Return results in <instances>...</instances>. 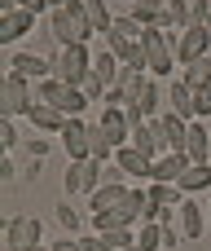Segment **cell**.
I'll use <instances>...</instances> for the list:
<instances>
[{
  "label": "cell",
  "mask_w": 211,
  "mask_h": 251,
  "mask_svg": "<svg viewBox=\"0 0 211 251\" xmlns=\"http://www.w3.org/2000/svg\"><path fill=\"white\" fill-rule=\"evenodd\" d=\"M44 26H48V35H53V44H57V49H66V44H88V40L97 35V31L88 26V18H84V4H70V9H48Z\"/></svg>",
  "instance_id": "obj_1"
},
{
  "label": "cell",
  "mask_w": 211,
  "mask_h": 251,
  "mask_svg": "<svg viewBox=\"0 0 211 251\" xmlns=\"http://www.w3.org/2000/svg\"><path fill=\"white\" fill-rule=\"evenodd\" d=\"M176 40L181 35H163L159 26H145L141 31V53H145V71L154 79H176L172 66H176Z\"/></svg>",
  "instance_id": "obj_2"
},
{
  "label": "cell",
  "mask_w": 211,
  "mask_h": 251,
  "mask_svg": "<svg viewBox=\"0 0 211 251\" xmlns=\"http://www.w3.org/2000/svg\"><path fill=\"white\" fill-rule=\"evenodd\" d=\"M31 106H35V84L4 71V79H0V119H26Z\"/></svg>",
  "instance_id": "obj_3"
},
{
  "label": "cell",
  "mask_w": 211,
  "mask_h": 251,
  "mask_svg": "<svg viewBox=\"0 0 211 251\" xmlns=\"http://www.w3.org/2000/svg\"><path fill=\"white\" fill-rule=\"evenodd\" d=\"M35 101H44V106L62 110L66 119H75V115H84V110L93 106L79 88H70V84H62V79H40V84H35Z\"/></svg>",
  "instance_id": "obj_4"
},
{
  "label": "cell",
  "mask_w": 211,
  "mask_h": 251,
  "mask_svg": "<svg viewBox=\"0 0 211 251\" xmlns=\"http://www.w3.org/2000/svg\"><path fill=\"white\" fill-rule=\"evenodd\" d=\"M88 71H93V53H88V44H66V49L53 53V79L79 88V84L88 79Z\"/></svg>",
  "instance_id": "obj_5"
},
{
  "label": "cell",
  "mask_w": 211,
  "mask_h": 251,
  "mask_svg": "<svg viewBox=\"0 0 211 251\" xmlns=\"http://www.w3.org/2000/svg\"><path fill=\"white\" fill-rule=\"evenodd\" d=\"M101 168H106V163H93V159H84V163H66V168H62V199H88V194L106 181Z\"/></svg>",
  "instance_id": "obj_6"
},
{
  "label": "cell",
  "mask_w": 211,
  "mask_h": 251,
  "mask_svg": "<svg viewBox=\"0 0 211 251\" xmlns=\"http://www.w3.org/2000/svg\"><path fill=\"white\" fill-rule=\"evenodd\" d=\"M0 234H4V251H35L44 243V225L35 216H9Z\"/></svg>",
  "instance_id": "obj_7"
},
{
  "label": "cell",
  "mask_w": 211,
  "mask_h": 251,
  "mask_svg": "<svg viewBox=\"0 0 211 251\" xmlns=\"http://www.w3.org/2000/svg\"><path fill=\"white\" fill-rule=\"evenodd\" d=\"M4 71H13V75L40 84V79H53V57H40V53L22 49V53H9V57H4Z\"/></svg>",
  "instance_id": "obj_8"
},
{
  "label": "cell",
  "mask_w": 211,
  "mask_h": 251,
  "mask_svg": "<svg viewBox=\"0 0 211 251\" xmlns=\"http://www.w3.org/2000/svg\"><path fill=\"white\" fill-rule=\"evenodd\" d=\"M97 132H101L115 150H123V146L132 141V124H128L123 106H101V110H97Z\"/></svg>",
  "instance_id": "obj_9"
},
{
  "label": "cell",
  "mask_w": 211,
  "mask_h": 251,
  "mask_svg": "<svg viewBox=\"0 0 211 251\" xmlns=\"http://www.w3.org/2000/svg\"><path fill=\"white\" fill-rule=\"evenodd\" d=\"M88 137H93V124L84 115L66 119V128H62V154H66V163H84L88 159Z\"/></svg>",
  "instance_id": "obj_10"
},
{
  "label": "cell",
  "mask_w": 211,
  "mask_h": 251,
  "mask_svg": "<svg viewBox=\"0 0 211 251\" xmlns=\"http://www.w3.org/2000/svg\"><path fill=\"white\" fill-rule=\"evenodd\" d=\"M211 53V40H207V26H185L181 31V40H176V66L185 71V66H194L198 57H207Z\"/></svg>",
  "instance_id": "obj_11"
},
{
  "label": "cell",
  "mask_w": 211,
  "mask_h": 251,
  "mask_svg": "<svg viewBox=\"0 0 211 251\" xmlns=\"http://www.w3.org/2000/svg\"><path fill=\"white\" fill-rule=\"evenodd\" d=\"M128 199H132V185H123V181H106V185H97V190L88 194V216L115 212V207H123Z\"/></svg>",
  "instance_id": "obj_12"
},
{
  "label": "cell",
  "mask_w": 211,
  "mask_h": 251,
  "mask_svg": "<svg viewBox=\"0 0 211 251\" xmlns=\"http://www.w3.org/2000/svg\"><path fill=\"white\" fill-rule=\"evenodd\" d=\"M167 110H172V115H181L185 124H194V119H198V93H194L181 75H176V79H167Z\"/></svg>",
  "instance_id": "obj_13"
},
{
  "label": "cell",
  "mask_w": 211,
  "mask_h": 251,
  "mask_svg": "<svg viewBox=\"0 0 211 251\" xmlns=\"http://www.w3.org/2000/svg\"><path fill=\"white\" fill-rule=\"evenodd\" d=\"M176 229H181V243H198V238H203V229H207V212H203L198 199H185V203L176 207Z\"/></svg>",
  "instance_id": "obj_14"
},
{
  "label": "cell",
  "mask_w": 211,
  "mask_h": 251,
  "mask_svg": "<svg viewBox=\"0 0 211 251\" xmlns=\"http://www.w3.org/2000/svg\"><path fill=\"white\" fill-rule=\"evenodd\" d=\"M154 128H159V137H163V146H167V154H185V137H189V124H185L181 115H172V110H163V115L154 119Z\"/></svg>",
  "instance_id": "obj_15"
},
{
  "label": "cell",
  "mask_w": 211,
  "mask_h": 251,
  "mask_svg": "<svg viewBox=\"0 0 211 251\" xmlns=\"http://www.w3.org/2000/svg\"><path fill=\"white\" fill-rule=\"evenodd\" d=\"M35 22H40V18L26 13V9H9V13H0V44H18L22 35H31Z\"/></svg>",
  "instance_id": "obj_16"
},
{
  "label": "cell",
  "mask_w": 211,
  "mask_h": 251,
  "mask_svg": "<svg viewBox=\"0 0 211 251\" xmlns=\"http://www.w3.org/2000/svg\"><path fill=\"white\" fill-rule=\"evenodd\" d=\"M115 168H119L123 176H132L137 185H141V181L150 185V168H154V159H145L141 150H132V146H123V150H115Z\"/></svg>",
  "instance_id": "obj_17"
},
{
  "label": "cell",
  "mask_w": 211,
  "mask_h": 251,
  "mask_svg": "<svg viewBox=\"0 0 211 251\" xmlns=\"http://www.w3.org/2000/svg\"><path fill=\"white\" fill-rule=\"evenodd\" d=\"M26 124H31V132H35V137H48V132H57V137H62L66 115H62V110H53V106H44V101H35V106H31V115H26Z\"/></svg>",
  "instance_id": "obj_18"
},
{
  "label": "cell",
  "mask_w": 211,
  "mask_h": 251,
  "mask_svg": "<svg viewBox=\"0 0 211 251\" xmlns=\"http://www.w3.org/2000/svg\"><path fill=\"white\" fill-rule=\"evenodd\" d=\"M128 146H132V150H141L145 159H163V154H167V146H163V137H159L154 119L137 124V128H132V141H128Z\"/></svg>",
  "instance_id": "obj_19"
},
{
  "label": "cell",
  "mask_w": 211,
  "mask_h": 251,
  "mask_svg": "<svg viewBox=\"0 0 211 251\" xmlns=\"http://www.w3.org/2000/svg\"><path fill=\"white\" fill-rule=\"evenodd\" d=\"M207 154H211V128H207V119H194L189 137H185V159L189 163H207Z\"/></svg>",
  "instance_id": "obj_20"
},
{
  "label": "cell",
  "mask_w": 211,
  "mask_h": 251,
  "mask_svg": "<svg viewBox=\"0 0 211 251\" xmlns=\"http://www.w3.org/2000/svg\"><path fill=\"white\" fill-rule=\"evenodd\" d=\"M176 190H181L185 199H194V194H211V163H189V168L181 172Z\"/></svg>",
  "instance_id": "obj_21"
},
{
  "label": "cell",
  "mask_w": 211,
  "mask_h": 251,
  "mask_svg": "<svg viewBox=\"0 0 211 251\" xmlns=\"http://www.w3.org/2000/svg\"><path fill=\"white\" fill-rule=\"evenodd\" d=\"M185 168H189V159H185V154H163V159H154V168H150V181H163V185H176Z\"/></svg>",
  "instance_id": "obj_22"
},
{
  "label": "cell",
  "mask_w": 211,
  "mask_h": 251,
  "mask_svg": "<svg viewBox=\"0 0 211 251\" xmlns=\"http://www.w3.org/2000/svg\"><path fill=\"white\" fill-rule=\"evenodd\" d=\"M79 4H84V18H88V26H93L97 35H106V31L115 26V13H110L106 0H79Z\"/></svg>",
  "instance_id": "obj_23"
},
{
  "label": "cell",
  "mask_w": 211,
  "mask_h": 251,
  "mask_svg": "<svg viewBox=\"0 0 211 251\" xmlns=\"http://www.w3.org/2000/svg\"><path fill=\"white\" fill-rule=\"evenodd\" d=\"M128 18H132L137 26H159V18H163V0H132Z\"/></svg>",
  "instance_id": "obj_24"
},
{
  "label": "cell",
  "mask_w": 211,
  "mask_h": 251,
  "mask_svg": "<svg viewBox=\"0 0 211 251\" xmlns=\"http://www.w3.org/2000/svg\"><path fill=\"white\" fill-rule=\"evenodd\" d=\"M145 194H150V203H154V207H181V203H185V194H181L176 185H163V181H150V185H145Z\"/></svg>",
  "instance_id": "obj_25"
},
{
  "label": "cell",
  "mask_w": 211,
  "mask_h": 251,
  "mask_svg": "<svg viewBox=\"0 0 211 251\" xmlns=\"http://www.w3.org/2000/svg\"><path fill=\"white\" fill-rule=\"evenodd\" d=\"M57 225H62V234H70V238H79V234H88L84 229V216H79V207L75 203H57Z\"/></svg>",
  "instance_id": "obj_26"
},
{
  "label": "cell",
  "mask_w": 211,
  "mask_h": 251,
  "mask_svg": "<svg viewBox=\"0 0 211 251\" xmlns=\"http://www.w3.org/2000/svg\"><path fill=\"white\" fill-rule=\"evenodd\" d=\"M119 71H123V66H119V57H115L110 49L93 53V75H101V79H106V88H110V84L119 79Z\"/></svg>",
  "instance_id": "obj_27"
},
{
  "label": "cell",
  "mask_w": 211,
  "mask_h": 251,
  "mask_svg": "<svg viewBox=\"0 0 211 251\" xmlns=\"http://www.w3.org/2000/svg\"><path fill=\"white\" fill-rule=\"evenodd\" d=\"M163 225H137V251H163Z\"/></svg>",
  "instance_id": "obj_28"
},
{
  "label": "cell",
  "mask_w": 211,
  "mask_h": 251,
  "mask_svg": "<svg viewBox=\"0 0 211 251\" xmlns=\"http://www.w3.org/2000/svg\"><path fill=\"white\" fill-rule=\"evenodd\" d=\"M181 79H185V84L198 93V88H203V84L211 79V53H207V57H198L194 66H185V71H181Z\"/></svg>",
  "instance_id": "obj_29"
},
{
  "label": "cell",
  "mask_w": 211,
  "mask_h": 251,
  "mask_svg": "<svg viewBox=\"0 0 211 251\" xmlns=\"http://www.w3.org/2000/svg\"><path fill=\"white\" fill-rule=\"evenodd\" d=\"M88 159L93 163H115V146L97 132V124H93V137H88Z\"/></svg>",
  "instance_id": "obj_30"
},
{
  "label": "cell",
  "mask_w": 211,
  "mask_h": 251,
  "mask_svg": "<svg viewBox=\"0 0 211 251\" xmlns=\"http://www.w3.org/2000/svg\"><path fill=\"white\" fill-rule=\"evenodd\" d=\"M22 146V128H18V119H0V150L9 154V150H18Z\"/></svg>",
  "instance_id": "obj_31"
},
{
  "label": "cell",
  "mask_w": 211,
  "mask_h": 251,
  "mask_svg": "<svg viewBox=\"0 0 211 251\" xmlns=\"http://www.w3.org/2000/svg\"><path fill=\"white\" fill-rule=\"evenodd\" d=\"M9 9H26L35 18H48V0H0V13H9Z\"/></svg>",
  "instance_id": "obj_32"
},
{
  "label": "cell",
  "mask_w": 211,
  "mask_h": 251,
  "mask_svg": "<svg viewBox=\"0 0 211 251\" xmlns=\"http://www.w3.org/2000/svg\"><path fill=\"white\" fill-rule=\"evenodd\" d=\"M79 93H84V97H88V101H101V97H106V79H101V75H93V71H88V79H84V84H79Z\"/></svg>",
  "instance_id": "obj_33"
},
{
  "label": "cell",
  "mask_w": 211,
  "mask_h": 251,
  "mask_svg": "<svg viewBox=\"0 0 211 251\" xmlns=\"http://www.w3.org/2000/svg\"><path fill=\"white\" fill-rule=\"evenodd\" d=\"M207 18H211V4L207 0H194V4H189V26H203Z\"/></svg>",
  "instance_id": "obj_34"
},
{
  "label": "cell",
  "mask_w": 211,
  "mask_h": 251,
  "mask_svg": "<svg viewBox=\"0 0 211 251\" xmlns=\"http://www.w3.org/2000/svg\"><path fill=\"white\" fill-rule=\"evenodd\" d=\"M26 150H31V159H44L53 146H48V137H26Z\"/></svg>",
  "instance_id": "obj_35"
},
{
  "label": "cell",
  "mask_w": 211,
  "mask_h": 251,
  "mask_svg": "<svg viewBox=\"0 0 211 251\" xmlns=\"http://www.w3.org/2000/svg\"><path fill=\"white\" fill-rule=\"evenodd\" d=\"M198 119H211V79L198 88Z\"/></svg>",
  "instance_id": "obj_36"
},
{
  "label": "cell",
  "mask_w": 211,
  "mask_h": 251,
  "mask_svg": "<svg viewBox=\"0 0 211 251\" xmlns=\"http://www.w3.org/2000/svg\"><path fill=\"white\" fill-rule=\"evenodd\" d=\"M13 176H18V163L4 154V159H0V181H13Z\"/></svg>",
  "instance_id": "obj_37"
},
{
  "label": "cell",
  "mask_w": 211,
  "mask_h": 251,
  "mask_svg": "<svg viewBox=\"0 0 211 251\" xmlns=\"http://www.w3.org/2000/svg\"><path fill=\"white\" fill-rule=\"evenodd\" d=\"M22 176H26V181H40V159H31V163L22 168Z\"/></svg>",
  "instance_id": "obj_38"
},
{
  "label": "cell",
  "mask_w": 211,
  "mask_h": 251,
  "mask_svg": "<svg viewBox=\"0 0 211 251\" xmlns=\"http://www.w3.org/2000/svg\"><path fill=\"white\" fill-rule=\"evenodd\" d=\"M70 4H79V0H48V9H70Z\"/></svg>",
  "instance_id": "obj_39"
},
{
  "label": "cell",
  "mask_w": 211,
  "mask_h": 251,
  "mask_svg": "<svg viewBox=\"0 0 211 251\" xmlns=\"http://www.w3.org/2000/svg\"><path fill=\"white\" fill-rule=\"evenodd\" d=\"M207 229H211V194H207Z\"/></svg>",
  "instance_id": "obj_40"
}]
</instances>
